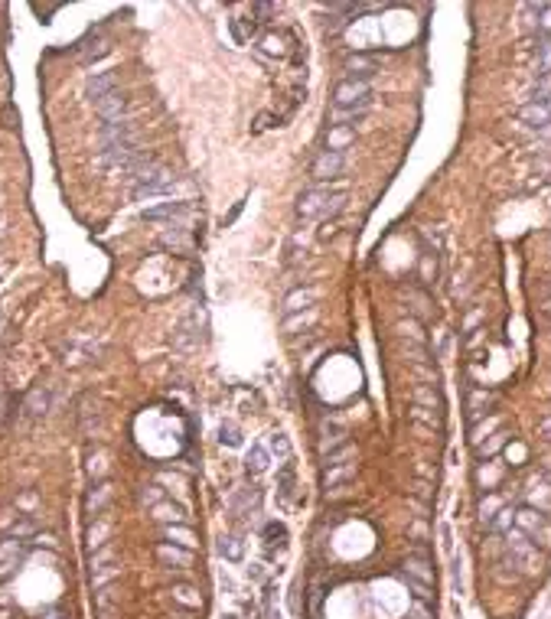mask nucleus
Wrapping results in <instances>:
<instances>
[{
    "mask_svg": "<svg viewBox=\"0 0 551 619\" xmlns=\"http://www.w3.org/2000/svg\"><path fill=\"white\" fill-rule=\"evenodd\" d=\"M512 525H515V508H512V506H506V508L499 512V515H496V519L489 521V532L502 534L506 528H512Z\"/></svg>",
    "mask_w": 551,
    "mask_h": 619,
    "instance_id": "37998d69",
    "label": "nucleus"
},
{
    "mask_svg": "<svg viewBox=\"0 0 551 619\" xmlns=\"http://www.w3.org/2000/svg\"><path fill=\"white\" fill-rule=\"evenodd\" d=\"M519 118L528 124V127H551V105L548 101H528L519 108Z\"/></svg>",
    "mask_w": 551,
    "mask_h": 619,
    "instance_id": "dca6fc26",
    "label": "nucleus"
},
{
    "mask_svg": "<svg viewBox=\"0 0 551 619\" xmlns=\"http://www.w3.org/2000/svg\"><path fill=\"white\" fill-rule=\"evenodd\" d=\"M502 508H506V495H499V492H489V495H483V499H479V519L486 521H493L496 519V515H499Z\"/></svg>",
    "mask_w": 551,
    "mask_h": 619,
    "instance_id": "473e14b6",
    "label": "nucleus"
},
{
    "mask_svg": "<svg viewBox=\"0 0 551 619\" xmlns=\"http://www.w3.org/2000/svg\"><path fill=\"white\" fill-rule=\"evenodd\" d=\"M264 545L271 547V551H274V547H284L288 545V528H284L281 521H271V525L264 528Z\"/></svg>",
    "mask_w": 551,
    "mask_h": 619,
    "instance_id": "58836bf2",
    "label": "nucleus"
},
{
    "mask_svg": "<svg viewBox=\"0 0 551 619\" xmlns=\"http://www.w3.org/2000/svg\"><path fill=\"white\" fill-rule=\"evenodd\" d=\"M98 144H101V147H114V144H138V127H134L131 121L101 124Z\"/></svg>",
    "mask_w": 551,
    "mask_h": 619,
    "instance_id": "1a4fd4ad",
    "label": "nucleus"
},
{
    "mask_svg": "<svg viewBox=\"0 0 551 619\" xmlns=\"http://www.w3.org/2000/svg\"><path fill=\"white\" fill-rule=\"evenodd\" d=\"M479 320H486V310H476V313H470V316H466V323H464V329H470V333H473V326Z\"/></svg>",
    "mask_w": 551,
    "mask_h": 619,
    "instance_id": "13d9d810",
    "label": "nucleus"
},
{
    "mask_svg": "<svg viewBox=\"0 0 551 619\" xmlns=\"http://www.w3.org/2000/svg\"><path fill=\"white\" fill-rule=\"evenodd\" d=\"M526 506L541 512L545 519H551V483L545 486V483H539V479H532V489H528V495H526Z\"/></svg>",
    "mask_w": 551,
    "mask_h": 619,
    "instance_id": "aec40b11",
    "label": "nucleus"
},
{
    "mask_svg": "<svg viewBox=\"0 0 551 619\" xmlns=\"http://www.w3.org/2000/svg\"><path fill=\"white\" fill-rule=\"evenodd\" d=\"M434 277H437V268H431V251H424V258H421V281L431 284Z\"/></svg>",
    "mask_w": 551,
    "mask_h": 619,
    "instance_id": "864d4df0",
    "label": "nucleus"
},
{
    "mask_svg": "<svg viewBox=\"0 0 551 619\" xmlns=\"http://www.w3.org/2000/svg\"><path fill=\"white\" fill-rule=\"evenodd\" d=\"M46 411H50V388H46V384H33V388H30V395L23 398V408H20L23 421L26 424L43 421V417H46Z\"/></svg>",
    "mask_w": 551,
    "mask_h": 619,
    "instance_id": "6e6552de",
    "label": "nucleus"
},
{
    "mask_svg": "<svg viewBox=\"0 0 551 619\" xmlns=\"http://www.w3.org/2000/svg\"><path fill=\"white\" fill-rule=\"evenodd\" d=\"M163 534H166L170 541H176L180 547H186V551L196 547V534L189 532L186 525H163Z\"/></svg>",
    "mask_w": 551,
    "mask_h": 619,
    "instance_id": "e433bc0d",
    "label": "nucleus"
},
{
    "mask_svg": "<svg viewBox=\"0 0 551 619\" xmlns=\"http://www.w3.org/2000/svg\"><path fill=\"white\" fill-rule=\"evenodd\" d=\"M95 111L101 114V121L111 124V121H125V111H127V95L125 91H108L105 98L95 101Z\"/></svg>",
    "mask_w": 551,
    "mask_h": 619,
    "instance_id": "f8f14e48",
    "label": "nucleus"
},
{
    "mask_svg": "<svg viewBox=\"0 0 551 619\" xmlns=\"http://www.w3.org/2000/svg\"><path fill=\"white\" fill-rule=\"evenodd\" d=\"M108 502H111V483H108V479H101L98 486H91V489H88V495H85V512H88V515H98V512L108 506Z\"/></svg>",
    "mask_w": 551,
    "mask_h": 619,
    "instance_id": "4be33fe9",
    "label": "nucleus"
},
{
    "mask_svg": "<svg viewBox=\"0 0 551 619\" xmlns=\"http://www.w3.org/2000/svg\"><path fill=\"white\" fill-rule=\"evenodd\" d=\"M118 574H121V567H105V570H98V574H95V587H105V583L114 580Z\"/></svg>",
    "mask_w": 551,
    "mask_h": 619,
    "instance_id": "6e6d98bb",
    "label": "nucleus"
},
{
    "mask_svg": "<svg viewBox=\"0 0 551 619\" xmlns=\"http://www.w3.org/2000/svg\"><path fill=\"white\" fill-rule=\"evenodd\" d=\"M114 88H118V69H108V72L88 75V82H85V91H88V98H91V101L105 98V95H108V91H114Z\"/></svg>",
    "mask_w": 551,
    "mask_h": 619,
    "instance_id": "2eb2a0df",
    "label": "nucleus"
},
{
    "mask_svg": "<svg viewBox=\"0 0 551 619\" xmlns=\"http://www.w3.org/2000/svg\"><path fill=\"white\" fill-rule=\"evenodd\" d=\"M245 470H248V476H261V473L268 470V450H264L261 444H255L248 450V457H245Z\"/></svg>",
    "mask_w": 551,
    "mask_h": 619,
    "instance_id": "c9c22d12",
    "label": "nucleus"
},
{
    "mask_svg": "<svg viewBox=\"0 0 551 619\" xmlns=\"http://www.w3.org/2000/svg\"><path fill=\"white\" fill-rule=\"evenodd\" d=\"M395 333H398V339H408V346H424V333H421L418 320H398Z\"/></svg>",
    "mask_w": 551,
    "mask_h": 619,
    "instance_id": "2f4dec72",
    "label": "nucleus"
},
{
    "mask_svg": "<svg viewBox=\"0 0 551 619\" xmlns=\"http://www.w3.org/2000/svg\"><path fill=\"white\" fill-rule=\"evenodd\" d=\"M36 534V525H33V519H20V521H13L10 525V538H20V541H26V538H33Z\"/></svg>",
    "mask_w": 551,
    "mask_h": 619,
    "instance_id": "49530a36",
    "label": "nucleus"
},
{
    "mask_svg": "<svg viewBox=\"0 0 551 619\" xmlns=\"http://www.w3.org/2000/svg\"><path fill=\"white\" fill-rule=\"evenodd\" d=\"M294 492V466H284L281 473V495H290Z\"/></svg>",
    "mask_w": 551,
    "mask_h": 619,
    "instance_id": "5fc2aeb1",
    "label": "nucleus"
},
{
    "mask_svg": "<svg viewBox=\"0 0 551 619\" xmlns=\"http://www.w3.org/2000/svg\"><path fill=\"white\" fill-rule=\"evenodd\" d=\"M515 528L526 532L528 541L539 545L541 551H551V519H545L541 512H535V508H528V506L515 508Z\"/></svg>",
    "mask_w": 551,
    "mask_h": 619,
    "instance_id": "39448f33",
    "label": "nucleus"
},
{
    "mask_svg": "<svg viewBox=\"0 0 551 619\" xmlns=\"http://www.w3.org/2000/svg\"><path fill=\"white\" fill-rule=\"evenodd\" d=\"M408 417H411L414 424H424L431 433H440L444 431V421H440V411H431V408H418V404H411V411H408Z\"/></svg>",
    "mask_w": 551,
    "mask_h": 619,
    "instance_id": "cd10ccee",
    "label": "nucleus"
},
{
    "mask_svg": "<svg viewBox=\"0 0 551 619\" xmlns=\"http://www.w3.org/2000/svg\"><path fill=\"white\" fill-rule=\"evenodd\" d=\"M333 108L365 114L372 108V85L369 82H356V78L336 82V88H333Z\"/></svg>",
    "mask_w": 551,
    "mask_h": 619,
    "instance_id": "20e7f679",
    "label": "nucleus"
},
{
    "mask_svg": "<svg viewBox=\"0 0 551 619\" xmlns=\"http://www.w3.org/2000/svg\"><path fill=\"white\" fill-rule=\"evenodd\" d=\"M346 189H349L346 180L316 183V186H310V189H303L301 199H297V219H301V222H316V219L339 215V212L346 209Z\"/></svg>",
    "mask_w": 551,
    "mask_h": 619,
    "instance_id": "f257e3e1",
    "label": "nucleus"
},
{
    "mask_svg": "<svg viewBox=\"0 0 551 619\" xmlns=\"http://www.w3.org/2000/svg\"><path fill=\"white\" fill-rule=\"evenodd\" d=\"M551 98V75H539V82H532V88L526 91V105L528 101H548Z\"/></svg>",
    "mask_w": 551,
    "mask_h": 619,
    "instance_id": "ea45409f",
    "label": "nucleus"
},
{
    "mask_svg": "<svg viewBox=\"0 0 551 619\" xmlns=\"http://www.w3.org/2000/svg\"><path fill=\"white\" fill-rule=\"evenodd\" d=\"M219 554L228 557V561H241V554H245V551H241V541H238L235 534H226V538L219 541Z\"/></svg>",
    "mask_w": 551,
    "mask_h": 619,
    "instance_id": "79ce46f5",
    "label": "nucleus"
},
{
    "mask_svg": "<svg viewBox=\"0 0 551 619\" xmlns=\"http://www.w3.org/2000/svg\"><path fill=\"white\" fill-rule=\"evenodd\" d=\"M502 538H506V547H509V561H512V567H519L522 574H528V577H539L541 570L548 567V557H545V551H541L539 545H532L528 541V534L526 532H519V528H506L502 532Z\"/></svg>",
    "mask_w": 551,
    "mask_h": 619,
    "instance_id": "7ed1b4c3",
    "label": "nucleus"
},
{
    "mask_svg": "<svg viewBox=\"0 0 551 619\" xmlns=\"http://www.w3.org/2000/svg\"><path fill=\"white\" fill-rule=\"evenodd\" d=\"M499 401L496 391H489V388H479V384H470L466 388V414H470V421H479V417H486V411L493 408Z\"/></svg>",
    "mask_w": 551,
    "mask_h": 619,
    "instance_id": "9b49d317",
    "label": "nucleus"
},
{
    "mask_svg": "<svg viewBox=\"0 0 551 619\" xmlns=\"http://www.w3.org/2000/svg\"><path fill=\"white\" fill-rule=\"evenodd\" d=\"M173 600L176 603H183L186 609H202V594L196 590V587H189V583H176Z\"/></svg>",
    "mask_w": 551,
    "mask_h": 619,
    "instance_id": "72a5a7b5",
    "label": "nucleus"
},
{
    "mask_svg": "<svg viewBox=\"0 0 551 619\" xmlns=\"http://www.w3.org/2000/svg\"><path fill=\"white\" fill-rule=\"evenodd\" d=\"M166 495H163V486H144V492H140V502L144 506H157V502H163Z\"/></svg>",
    "mask_w": 551,
    "mask_h": 619,
    "instance_id": "3c124183",
    "label": "nucleus"
},
{
    "mask_svg": "<svg viewBox=\"0 0 551 619\" xmlns=\"http://www.w3.org/2000/svg\"><path fill=\"white\" fill-rule=\"evenodd\" d=\"M509 437H512V433H509V431H496V433H489V440H483V444H476V446H473L476 459L483 463V459H486V457H496V453H499L502 446L509 444Z\"/></svg>",
    "mask_w": 551,
    "mask_h": 619,
    "instance_id": "393cba45",
    "label": "nucleus"
},
{
    "mask_svg": "<svg viewBox=\"0 0 551 619\" xmlns=\"http://www.w3.org/2000/svg\"><path fill=\"white\" fill-rule=\"evenodd\" d=\"M105 534H108V525H98V528H91V532H88V545H91V547L105 545V541H101Z\"/></svg>",
    "mask_w": 551,
    "mask_h": 619,
    "instance_id": "4d7b16f0",
    "label": "nucleus"
},
{
    "mask_svg": "<svg viewBox=\"0 0 551 619\" xmlns=\"http://www.w3.org/2000/svg\"><path fill=\"white\" fill-rule=\"evenodd\" d=\"M502 476H506V470H502L499 463H479L476 466V486L479 489H493V486H499L502 483Z\"/></svg>",
    "mask_w": 551,
    "mask_h": 619,
    "instance_id": "c756f323",
    "label": "nucleus"
},
{
    "mask_svg": "<svg viewBox=\"0 0 551 619\" xmlns=\"http://www.w3.org/2000/svg\"><path fill=\"white\" fill-rule=\"evenodd\" d=\"M78 50V62H82V65H91V62H98V59H105V56H108V52H111V43H108V39H82V43H78L76 46Z\"/></svg>",
    "mask_w": 551,
    "mask_h": 619,
    "instance_id": "a211bd4d",
    "label": "nucleus"
},
{
    "mask_svg": "<svg viewBox=\"0 0 551 619\" xmlns=\"http://www.w3.org/2000/svg\"><path fill=\"white\" fill-rule=\"evenodd\" d=\"M502 424H506V417H502V414H493V417H479V421L473 424V427H470V446H476V444H483V440H486L489 433H496L502 427Z\"/></svg>",
    "mask_w": 551,
    "mask_h": 619,
    "instance_id": "a878e982",
    "label": "nucleus"
},
{
    "mask_svg": "<svg viewBox=\"0 0 551 619\" xmlns=\"http://www.w3.org/2000/svg\"><path fill=\"white\" fill-rule=\"evenodd\" d=\"M532 30H535V39H551V3H532Z\"/></svg>",
    "mask_w": 551,
    "mask_h": 619,
    "instance_id": "bb28decb",
    "label": "nucleus"
},
{
    "mask_svg": "<svg viewBox=\"0 0 551 619\" xmlns=\"http://www.w3.org/2000/svg\"><path fill=\"white\" fill-rule=\"evenodd\" d=\"M274 124H281V118H277V114L261 111V114H258V118H255V124H251V131H255V134H261V131H268V127H274Z\"/></svg>",
    "mask_w": 551,
    "mask_h": 619,
    "instance_id": "8fccbe9b",
    "label": "nucleus"
},
{
    "mask_svg": "<svg viewBox=\"0 0 551 619\" xmlns=\"http://www.w3.org/2000/svg\"><path fill=\"white\" fill-rule=\"evenodd\" d=\"M359 473V463L356 459H349V463H333V466H326L323 470V486L326 489H333V486H339L343 479H349V476H356Z\"/></svg>",
    "mask_w": 551,
    "mask_h": 619,
    "instance_id": "b1692460",
    "label": "nucleus"
},
{
    "mask_svg": "<svg viewBox=\"0 0 551 619\" xmlns=\"http://www.w3.org/2000/svg\"><path fill=\"white\" fill-rule=\"evenodd\" d=\"M316 303V287H297V290H290L281 310H284V316H294V313H303V310H310Z\"/></svg>",
    "mask_w": 551,
    "mask_h": 619,
    "instance_id": "4468645a",
    "label": "nucleus"
},
{
    "mask_svg": "<svg viewBox=\"0 0 551 619\" xmlns=\"http://www.w3.org/2000/svg\"><path fill=\"white\" fill-rule=\"evenodd\" d=\"M349 444V437H346V431H329V433H323V437H320V457H329V453H333V450H336V446H346Z\"/></svg>",
    "mask_w": 551,
    "mask_h": 619,
    "instance_id": "4c0bfd02",
    "label": "nucleus"
},
{
    "mask_svg": "<svg viewBox=\"0 0 551 619\" xmlns=\"http://www.w3.org/2000/svg\"><path fill=\"white\" fill-rule=\"evenodd\" d=\"M20 561H23V554H10V557H0V580H7L13 570L20 567Z\"/></svg>",
    "mask_w": 551,
    "mask_h": 619,
    "instance_id": "603ef678",
    "label": "nucleus"
},
{
    "mask_svg": "<svg viewBox=\"0 0 551 619\" xmlns=\"http://www.w3.org/2000/svg\"><path fill=\"white\" fill-rule=\"evenodd\" d=\"M163 245L176 248V251H189V248H193V238L183 235V228H173V232H166V235H163Z\"/></svg>",
    "mask_w": 551,
    "mask_h": 619,
    "instance_id": "a18cd8bd",
    "label": "nucleus"
},
{
    "mask_svg": "<svg viewBox=\"0 0 551 619\" xmlns=\"http://www.w3.org/2000/svg\"><path fill=\"white\" fill-rule=\"evenodd\" d=\"M346 170V153H329V150H320L316 160L310 163V176L316 183H333L339 173Z\"/></svg>",
    "mask_w": 551,
    "mask_h": 619,
    "instance_id": "423d86ee",
    "label": "nucleus"
},
{
    "mask_svg": "<svg viewBox=\"0 0 551 619\" xmlns=\"http://www.w3.org/2000/svg\"><path fill=\"white\" fill-rule=\"evenodd\" d=\"M301 50V43L294 39V33L290 30H268L261 36V52L264 56H274V59H284L288 52H297Z\"/></svg>",
    "mask_w": 551,
    "mask_h": 619,
    "instance_id": "0eeeda50",
    "label": "nucleus"
},
{
    "mask_svg": "<svg viewBox=\"0 0 551 619\" xmlns=\"http://www.w3.org/2000/svg\"><path fill=\"white\" fill-rule=\"evenodd\" d=\"M356 144V127H339V124H329L323 134V150L329 153H343Z\"/></svg>",
    "mask_w": 551,
    "mask_h": 619,
    "instance_id": "ddd939ff",
    "label": "nucleus"
},
{
    "mask_svg": "<svg viewBox=\"0 0 551 619\" xmlns=\"http://www.w3.org/2000/svg\"><path fill=\"white\" fill-rule=\"evenodd\" d=\"M411 401L418 404V408H431V411H440L444 404H440V395L431 388V384H414V391H411Z\"/></svg>",
    "mask_w": 551,
    "mask_h": 619,
    "instance_id": "7c9ffc66",
    "label": "nucleus"
},
{
    "mask_svg": "<svg viewBox=\"0 0 551 619\" xmlns=\"http://www.w3.org/2000/svg\"><path fill=\"white\" fill-rule=\"evenodd\" d=\"M219 440L226 446H241V431H238L235 424H222V427H219Z\"/></svg>",
    "mask_w": 551,
    "mask_h": 619,
    "instance_id": "de8ad7c7",
    "label": "nucleus"
},
{
    "mask_svg": "<svg viewBox=\"0 0 551 619\" xmlns=\"http://www.w3.org/2000/svg\"><path fill=\"white\" fill-rule=\"evenodd\" d=\"M186 215H189V202H163L157 209L144 212L147 222H180V219H186Z\"/></svg>",
    "mask_w": 551,
    "mask_h": 619,
    "instance_id": "f3484780",
    "label": "nucleus"
},
{
    "mask_svg": "<svg viewBox=\"0 0 551 619\" xmlns=\"http://www.w3.org/2000/svg\"><path fill=\"white\" fill-rule=\"evenodd\" d=\"M228 30H232V39H235L238 46H248L251 39L258 36V23H255V20H241V17L228 20Z\"/></svg>",
    "mask_w": 551,
    "mask_h": 619,
    "instance_id": "c85d7f7f",
    "label": "nucleus"
},
{
    "mask_svg": "<svg viewBox=\"0 0 551 619\" xmlns=\"http://www.w3.org/2000/svg\"><path fill=\"white\" fill-rule=\"evenodd\" d=\"M277 13L274 3H268V0H258V3H251V20L261 26V23H271V17Z\"/></svg>",
    "mask_w": 551,
    "mask_h": 619,
    "instance_id": "c03bdc74",
    "label": "nucleus"
},
{
    "mask_svg": "<svg viewBox=\"0 0 551 619\" xmlns=\"http://www.w3.org/2000/svg\"><path fill=\"white\" fill-rule=\"evenodd\" d=\"M404 567H408V570H401L404 577H411V580L424 583V587H431V583H434V570H431V564H427V557L411 554L408 561H404Z\"/></svg>",
    "mask_w": 551,
    "mask_h": 619,
    "instance_id": "412c9836",
    "label": "nucleus"
},
{
    "mask_svg": "<svg viewBox=\"0 0 551 619\" xmlns=\"http://www.w3.org/2000/svg\"><path fill=\"white\" fill-rule=\"evenodd\" d=\"M310 323H316V307H310L307 313H294V316H284V323H281V329L284 333H301V329H307Z\"/></svg>",
    "mask_w": 551,
    "mask_h": 619,
    "instance_id": "f704fd0d",
    "label": "nucleus"
},
{
    "mask_svg": "<svg viewBox=\"0 0 551 619\" xmlns=\"http://www.w3.org/2000/svg\"><path fill=\"white\" fill-rule=\"evenodd\" d=\"M411 619H431V616H427V607H424V600H421V603H414V609H411Z\"/></svg>",
    "mask_w": 551,
    "mask_h": 619,
    "instance_id": "052dcab7",
    "label": "nucleus"
},
{
    "mask_svg": "<svg viewBox=\"0 0 551 619\" xmlns=\"http://www.w3.org/2000/svg\"><path fill=\"white\" fill-rule=\"evenodd\" d=\"M131 183H134V199L144 202V199H153V196H163V193H170L176 183V176L170 166H163L157 160V153H151L147 160L140 163L138 170L131 173Z\"/></svg>",
    "mask_w": 551,
    "mask_h": 619,
    "instance_id": "f03ea898",
    "label": "nucleus"
},
{
    "mask_svg": "<svg viewBox=\"0 0 551 619\" xmlns=\"http://www.w3.org/2000/svg\"><path fill=\"white\" fill-rule=\"evenodd\" d=\"M0 619H10V609H0Z\"/></svg>",
    "mask_w": 551,
    "mask_h": 619,
    "instance_id": "680f3d73",
    "label": "nucleus"
},
{
    "mask_svg": "<svg viewBox=\"0 0 551 619\" xmlns=\"http://www.w3.org/2000/svg\"><path fill=\"white\" fill-rule=\"evenodd\" d=\"M268 446H271V453H277L281 459H288V457H290V444H288V437H284V433H271Z\"/></svg>",
    "mask_w": 551,
    "mask_h": 619,
    "instance_id": "09e8293b",
    "label": "nucleus"
},
{
    "mask_svg": "<svg viewBox=\"0 0 551 619\" xmlns=\"http://www.w3.org/2000/svg\"><path fill=\"white\" fill-rule=\"evenodd\" d=\"M539 433L545 437V440H551V414H545V417L539 421Z\"/></svg>",
    "mask_w": 551,
    "mask_h": 619,
    "instance_id": "bf43d9fd",
    "label": "nucleus"
},
{
    "mask_svg": "<svg viewBox=\"0 0 551 619\" xmlns=\"http://www.w3.org/2000/svg\"><path fill=\"white\" fill-rule=\"evenodd\" d=\"M153 519L163 521V525H183L186 521V508L180 506V502H170V499H163L153 506Z\"/></svg>",
    "mask_w": 551,
    "mask_h": 619,
    "instance_id": "5701e85b",
    "label": "nucleus"
},
{
    "mask_svg": "<svg viewBox=\"0 0 551 619\" xmlns=\"http://www.w3.org/2000/svg\"><path fill=\"white\" fill-rule=\"evenodd\" d=\"M535 72L551 75V39H539V56H535Z\"/></svg>",
    "mask_w": 551,
    "mask_h": 619,
    "instance_id": "a19ab883",
    "label": "nucleus"
},
{
    "mask_svg": "<svg viewBox=\"0 0 551 619\" xmlns=\"http://www.w3.org/2000/svg\"><path fill=\"white\" fill-rule=\"evenodd\" d=\"M157 561L166 564V567H189V564H193V551L163 541V545H157Z\"/></svg>",
    "mask_w": 551,
    "mask_h": 619,
    "instance_id": "6ab92c4d",
    "label": "nucleus"
},
{
    "mask_svg": "<svg viewBox=\"0 0 551 619\" xmlns=\"http://www.w3.org/2000/svg\"><path fill=\"white\" fill-rule=\"evenodd\" d=\"M343 69H346V78L369 82L378 72V56H372V52H352V56H346Z\"/></svg>",
    "mask_w": 551,
    "mask_h": 619,
    "instance_id": "9d476101",
    "label": "nucleus"
}]
</instances>
